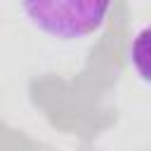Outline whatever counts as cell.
<instances>
[{
    "label": "cell",
    "instance_id": "cell-1",
    "mask_svg": "<svg viewBox=\"0 0 151 151\" xmlns=\"http://www.w3.org/2000/svg\"><path fill=\"white\" fill-rule=\"evenodd\" d=\"M113 0H21L28 21L61 40H78L97 33Z\"/></svg>",
    "mask_w": 151,
    "mask_h": 151
},
{
    "label": "cell",
    "instance_id": "cell-2",
    "mask_svg": "<svg viewBox=\"0 0 151 151\" xmlns=\"http://www.w3.org/2000/svg\"><path fill=\"white\" fill-rule=\"evenodd\" d=\"M130 64L137 76L151 85V24L139 28L130 45Z\"/></svg>",
    "mask_w": 151,
    "mask_h": 151
}]
</instances>
